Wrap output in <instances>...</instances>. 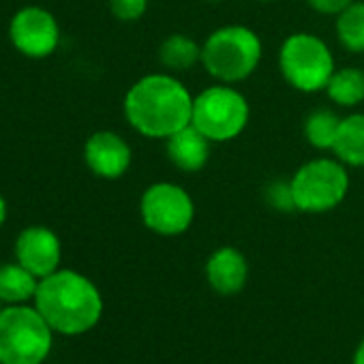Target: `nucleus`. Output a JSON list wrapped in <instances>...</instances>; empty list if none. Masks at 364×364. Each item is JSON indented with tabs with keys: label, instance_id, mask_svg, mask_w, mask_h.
Here are the masks:
<instances>
[{
	"label": "nucleus",
	"instance_id": "obj_24",
	"mask_svg": "<svg viewBox=\"0 0 364 364\" xmlns=\"http://www.w3.org/2000/svg\"><path fill=\"white\" fill-rule=\"evenodd\" d=\"M353 364H364V338H362V343L358 345V349L353 353Z\"/></svg>",
	"mask_w": 364,
	"mask_h": 364
},
{
	"label": "nucleus",
	"instance_id": "obj_18",
	"mask_svg": "<svg viewBox=\"0 0 364 364\" xmlns=\"http://www.w3.org/2000/svg\"><path fill=\"white\" fill-rule=\"evenodd\" d=\"M334 33L341 43L351 54H364V3L355 0L345 11L336 16Z\"/></svg>",
	"mask_w": 364,
	"mask_h": 364
},
{
	"label": "nucleus",
	"instance_id": "obj_4",
	"mask_svg": "<svg viewBox=\"0 0 364 364\" xmlns=\"http://www.w3.org/2000/svg\"><path fill=\"white\" fill-rule=\"evenodd\" d=\"M52 328L37 309L11 304L0 311V364H43Z\"/></svg>",
	"mask_w": 364,
	"mask_h": 364
},
{
	"label": "nucleus",
	"instance_id": "obj_6",
	"mask_svg": "<svg viewBox=\"0 0 364 364\" xmlns=\"http://www.w3.org/2000/svg\"><path fill=\"white\" fill-rule=\"evenodd\" d=\"M279 69L291 88L311 95L326 90L336 65L321 37L313 33H294L281 43Z\"/></svg>",
	"mask_w": 364,
	"mask_h": 364
},
{
	"label": "nucleus",
	"instance_id": "obj_15",
	"mask_svg": "<svg viewBox=\"0 0 364 364\" xmlns=\"http://www.w3.org/2000/svg\"><path fill=\"white\" fill-rule=\"evenodd\" d=\"M159 63L169 73H182L202 63V46L189 35L173 33L159 46Z\"/></svg>",
	"mask_w": 364,
	"mask_h": 364
},
{
	"label": "nucleus",
	"instance_id": "obj_25",
	"mask_svg": "<svg viewBox=\"0 0 364 364\" xmlns=\"http://www.w3.org/2000/svg\"><path fill=\"white\" fill-rule=\"evenodd\" d=\"M206 3H221V0H206Z\"/></svg>",
	"mask_w": 364,
	"mask_h": 364
},
{
	"label": "nucleus",
	"instance_id": "obj_1",
	"mask_svg": "<svg viewBox=\"0 0 364 364\" xmlns=\"http://www.w3.org/2000/svg\"><path fill=\"white\" fill-rule=\"evenodd\" d=\"M122 109L139 135L167 139L191 124L193 95L173 73H150L127 90Z\"/></svg>",
	"mask_w": 364,
	"mask_h": 364
},
{
	"label": "nucleus",
	"instance_id": "obj_21",
	"mask_svg": "<svg viewBox=\"0 0 364 364\" xmlns=\"http://www.w3.org/2000/svg\"><path fill=\"white\" fill-rule=\"evenodd\" d=\"M148 9V0H109V11L120 22H137Z\"/></svg>",
	"mask_w": 364,
	"mask_h": 364
},
{
	"label": "nucleus",
	"instance_id": "obj_8",
	"mask_svg": "<svg viewBox=\"0 0 364 364\" xmlns=\"http://www.w3.org/2000/svg\"><path fill=\"white\" fill-rule=\"evenodd\" d=\"M144 225L159 236L185 234L196 219V202L176 182H154L139 200Z\"/></svg>",
	"mask_w": 364,
	"mask_h": 364
},
{
	"label": "nucleus",
	"instance_id": "obj_9",
	"mask_svg": "<svg viewBox=\"0 0 364 364\" xmlns=\"http://www.w3.org/2000/svg\"><path fill=\"white\" fill-rule=\"evenodd\" d=\"M14 48L28 58H48L60 46V26L43 7L20 9L9 26Z\"/></svg>",
	"mask_w": 364,
	"mask_h": 364
},
{
	"label": "nucleus",
	"instance_id": "obj_27",
	"mask_svg": "<svg viewBox=\"0 0 364 364\" xmlns=\"http://www.w3.org/2000/svg\"><path fill=\"white\" fill-rule=\"evenodd\" d=\"M0 311H3V309H0Z\"/></svg>",
	"mask_w": 364,
	"mask_h": 364
},
{
	"label": "nucleus",
	"instance_id": "obj_14",
	"mask_svg": "<svg viewBox=\"0 0 364 364\" xmlns=\"http://www.w3.org/2000/svg\"><path fill=\"white\" fill-rule=\"evenodd\" d=\"M332 154L347 167H364V112L341 118Z\"/></svg>",
	"mask_w": 364,
	"mask_h": 364
},
{
	"label": "nucleus",
	"instance_id": "obj_17",
	"mask_svg": "<svg viewBox=\"0 0 364 364\" xmlns=\"http://www.w3.org/2000/svg\"><path fill=\"white\" fill-rule=\"evenodd\" d=\"M39 287L37 277L26 270L22 264H7L0 266V300L9 304L26 302L28 298H35Z\"/></svg>",
	"mask_w": 364,
	"mask_h": 364
},
{
	"label": "nucleus",
	"instance_id": "obj_5",
	"mask_svg": "<svg viewBox=\"0 0 364 364\" xmlns=\"http://www.w3.org/2000/svg\"><path fill=\"white\" fill-rule=\"evenodd\" d=\"M296 210L306 215H321L334 210L349 191L347 165L336 156L311 159L289 180Z\"/></svg>",
	"mask_w": 364,
	"mask_h": 364
},
{
	"label": "nucleus",
	"instance_id": "obj_3",
	"mask_svg": "<svg viewBox=\"0 0 364 364\" xmlns=\"http://www.w3.org/2000/svg\"><path fill=\"white\" fill-rule=\"evenodd\" d=\"M264 46L247 26H221L202 43V67L221 84H238L255 73Z\"/></svg>",
	"mask_w": 364,
	"mask_h": 364
},
{
	"label": "nucleus",
	"instance_id": "obj_11",
	"mask_svg": "<svg viewBox=\"0 0 364 364\" xmlns=\"http://www.w3.org/2000/svg\"><path fill=\"white\" fill-rule=\"evenodd\" d=\"M131 146L114 131H97L84 144V161L88 169L105 180H118L131 167Z\"/></svg>",
	"mask_w": 364,
	"mask_h": 364
},
{
	"label": "nucleus",
	"instance_id": "obj_2",
	"mask_svg": "<svg viewBox=\"0 0 364 364\" xmlns=\"http://www.w3.org/2000/svg\"><path fill=\"white\" fill-rule=\"evenodd\" d=\"M35 309L52 330L60 334H84L95 328L103 313V298L97 285L80 272L56 270L39 281Z\"/></svg>",
	"mask_w": 364,
	"mask_h": 364
},
{
	"label": "nucleus",
	"instance_id": "obj_16",
	"mask_svg": "<svg viewBox=\"0 0 364 364\" xmlns=\"http://www.w3.org/2000/svg\"><path fill=\"white\" fill-rule=\"evenodd\" d=\"M326 95L341 107H355L364 101V69L343 67L336 69L326 86Z\"/></svg>",
	"mask_w": 364,
	"mask_h": 364
},
{
	"label": "nucleus",
	"instance_id": "obj_19",
	"mask_svg": "<svg viewBox=\"0 0 364 364\" xmlns=\"http://www.w3.org/2000/svg\"><path fill=\"white\" fill-rule=\"evenodd\" d=\"M338 124H341V116H336V112L328 107L313 109L304 118V127H302L304 139L317 150H332L338 133Z\"/></svg>",
	"mask_w": 364,
	"mask_h": 364
},
{
	"label": "nucleus",
	"instance_id": "obj_10",
	"mask_svg": "<svg viewBox=\"0 0 364 364\" xmlns=\"http://www.w3.org/2000/svg\"><path fill=\"white\" fill-rule=\"evenodd\" d=\"M16 257L18 264L31 270L37 279H46L58 270L63 247L52 230L43 225H33L20 232L16 240Z\"/></svg>",
	"mask_w": 364,
	"mask_h": 364
},
{
	"label": "nucleus",
	"instance_id": "obj_7",
	"mask_svg": "<svg viewBox=\"0 0 364 364\" xmlns=\"http://www.w3.org/2000/svg\"><path fill=\"white\" fill-rule=\"evenodd\" d=\"M251 107L247 97L232 84H215L193 97L191 124L213 144L236 139L249 124Z\"/></svg>",
	"mask_w": 364,
	"mask_h": 364
},
{
	"label": "nucleus",
	"instance_id": "obj_12",
	"mask_svg": "<svg viewBox=\"0 0 364 364\" xmlns=\"http://www.w3.org/2000/svg\"><path fill=\"white\" fill-rule=\"evenodd\" d=\"M206 279L210 287L221 296H234L242 291L249 279L247 257L234 247L217 249L206 262Z\"/></svg>",
	"mask_w": 364,
	"mask_h": 364
},
{
	"label": "nucleus",
	"instance_id": "obj_13",
	"mask_svg": "<svg viewBox=\"0 0 364 364\" xmlns=\"http://www.w3.org/2000/svg\"><path fill=\"white\" fill-rule=\"evenodd\" d=\"M210 144L213 141L202 131H198L193 124H187L165 139V154L171 165L193 173L206 167L210 159Z\"/></svg>",
	"mask_w": 364,
	"mask_h": 364
},
{
	"label": "nucleus",
	"instance_id": "obj_23",
	"mask_svg": "<svg viewBox=\"0 0 364 364\" xmlns=\"http://www.w3.org/2000/svg\"><path fill=\"white\" fill-rule=\"evenodd\" d=\"M7 213H9V208H7V202H5V198L0 196V228L5 225V221H7Z\"/></svg>",
	"mask_w": 364,
	"mask_h": 364
},
{
	"label": "nucleus",
	"instance_id": "obj_20",
	"mask_svg": "<svg viewBox=\"0 0 364 364\" xmlns=\"http://www.w3.org/2000/svg\"><path fill=\"white\" fill-rule=\"evenodd\" d=\"M264 198H266L268 206L274 208V210H279V213H291V210H296L289 182H283V180L270 182V185L266 187Z\"/></svg>",
	"mask_w": 364,
	"mask_h": 364
},
{
	"label": "nucleus",
	"instance_id": "obj_26",
	"mask_svg": "<svg viewBox=\"0 0 364 364\" xmlns=\"http://www.w3.org/2000/svg\"><path fill=\"white\" fill-rule=\"evenodd\" d=\"M262 3H272V0H262Z\"/></svg>",
	"mask_w": 364,
	"mask_h": 364
},
{
	"label": "nucleus",
	"instance_id": "obj_22",
	"mask_svg": "<svg viewBox=\"0 0 364 364\" xmlns=\"http://www.w3.org/2000/svg\"><path fill=\"white\" fill-rule=\"evenodd\" d=\"M309 7L315 9L317 14L321 16H338L341 11H345L351 3H355V0H306Z\"/></svg>",
	"mask_w": 364,
	"mask_h": 364
}]
</instances>
